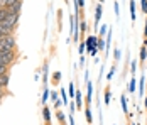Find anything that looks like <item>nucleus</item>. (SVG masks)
I'll use <instances>...</instances> for the list:
<instances>
[{
    "instance_id": "obj_31",
    "label": "nucleus",
    "mask_w": 147,
    "mask_h": 125,
    "mask_svg": "<svg viewBox=\"0 0 147 125\" xmlns=\"http://www.w3.org/2000/svg\"><path fill=\"white\" fill-rule=\"evenodd\" d=\"M132 125H135V124H132Z\"/></svg>"
},
{
    "instance_id": "obj_18",
    "label": "nucleus",
    "mask_w": 147,
    "mask_h": 125,
    "mask_svg": "<svg viewBox=\"0 0 147 125\" xmlns=\"http://www.w3.org/2000/svg\"><path fill=\"white\" fill-rule=\"evenodd\" d=\"M68 91H69V97H74V86L73 84H69V90Z\"/></svg>"
},
{
    "instance_id": "obj_12",
    "label": "nucleus",
    "mask_w": 147,
    "mask_h": 125,
    "mask_svg": "<svg viewBox=\"0 0 147 125\" xmlns=\"http://www.w3.org/2000/svg\"><path fill=\"white\" fill-rule=\"evenodd\" d=\"M146 57H147V49H146V46H142V49H140V61H146Z\"/></svg>"
},
{
    "instance_id": "obj_9",
    "label": "nucleus",
    "mask_w": 147,
    "mask_h": 125,
    "mask_svg": "<svg viewBox=\"0 0 147 125\" xmlns=\"http://www.w3.org/2000/svg\"><path fill=\"white\" fill-rule=\"evenodd\" d=\"M103 100H105L107 105L110 103V88H108V86H107V90H105V97H103Z\"/></svg>"
},
{
    "instance_id": "obj_29",
    "label": "nucleus",
    "mask_w": 147,
    "mask_h": 125,
    "mask_svg": "<svg viewBox=\"0 0 147 125\" xmlns=\"http://www.w3.org/2000/svg\"><path fill=\"white\" fill-rule=\"evenodd\" d=\"M146 46H147V37H146Z\"/></svg>"
},
{
    "instance_id": "obj_15",
    "label": "nucleus",
    "mask_w": 147,
    "mask_h": 125,
    "mask_svg": "<svg viewBox=\"0 0 147 125\" xmlns=\"http://www.w3.org/2000/svg\"><path fill=\"white\" fill-rule=\"evenodd\" d=\"M53 78H54V81H53V83H58L59 80H61V73H59V71H56V73H54V76H53Z\"/></svg>"
},
{
    "instance_id": "obj_11",
    "label": "nucleus",
    "mask_w": 147,
    "mask_h": 125,
    "mask_svg": "<svg viewBox=\"0 0 147 125\" xmlns=\"http://www.w3.org/2000/svg\"><path fill=\"white\" fill-rule=\"evenodd\" d=\"M135 86H137V83H135V78H132V80H130V83H129V90H130V93H134V91H135Z\"/></svg>"
},
{
    "instance_id": "obj_4",
    "label": "nucleus",
    "mask_w": 147,
    "mask_h": 125,
    "mask_svg": "<svg viewBox=\"0 0 147 125\" xmlns=\"http://www.w3.org/2000/svg\"><path fill=\"white\" fill-rule=\"evenodd\" d=\"M100 17H102V5L98 3V5H96V9H95V27L98 26V22H100Z\"/></svg>"
},
{
    "instance_id": "obj_19",
    "label": "nucleus",
    "mask_w": 147,
    "mask_h": 125,
    "mask_svg": "<svg viewBox=\"0 0 147 125\" xmlns=\"http://www.w3.org/2000/svg\"><path fill=\"white\" fill-rule=\"evenodd\" d=\"M61 95H63V101L66 103V101H68V98H66V91H64V88L61 90Z\"/></svg>"
},
{
    "instance_id": "obj_30",
    "label": "nucleus",
    "mask_w": 147,
    "mask_h": 125,
    "mask_svg": "<svg viewBox=\"0 0 147 125\" xmlns=\"http://www.w3.org/2000/svg\"><path fill=\"white\" fill-rule=\"evenodd\" d=\"M0 97H2V91H0Z\"/></svg>"
},
{
    "instance_id": "obj_16",
    "label": "nucleus",
    "mask_w": 147,
    "mask_h": 125,
    "mask_svg": "<svg viewBox=\"0 0 147 125\" xmlns=\"http://www.w3.org/2000/svg\"><path fill=\"white\" fill-rule=\"evenodd\" d=\"M85 49H86V42L83 41L81 44H80V54H83V51H85Z\"/></svg>"
},
{
    "instance_id": "obj_24",
    "label": "nucleus",
    "mask_w": 147,
    "mask_h": 125,
    "mask_svg": "<svg viewBox=\"0 0 147 125\" xmlns=\"http://www.w3.org/2000/svg\"><path fill=\"white\" fill-rule=\"evenodd\" d=\"M142 93H144V78L140 80V95H142Z\"/></svg>"
},
{
    "instance_id": "obj_1",
    "label": "nucleus",
    "mask_w": 147,
    "mask_h": 125,
    "mask_svg": "<svg viewBox=\"0 0 147 125\" xmlns=\"http://www.w3.org/2000/svg\"><path fill=\"white\" fill-rule=\"evenodd\" d=\"M15 41L10 34H5V36H0V51H9V49H14Z\"/></svg>"
},
{
    "instance_id": "obj_28",
    "label": "nucleus",
    "mask_w": 147,
    "mask_h": 125,
    "mask_svg": "<svg viewBox=\"0 0 147 125\" xmlns=\"http://www.w3.org/2000/svg\"><path fill=\"white\" fill-rule=\"evenodd\" d=\"M146 108H147V98H146Z\"/></svg>"
},
{
    "instance_id": "obj_13",
    "label": "nucleus",
    "mask_w": 147,
    "mask_h": 125,
    "mask_svg": "<svg viewBox=\"0 0 147 125\" xmlns=\"http://www.w3.org/2000/svg\"><path fill=\"white\" fill-rule=\"evenodd\" d=\"M120 100H122V110L125 111H129V108H127V100H125V97H120Z\"/></svg>"
},
{
    "instance_id": "obj_7",
    "label": "nucleus",
    "mask_w": 147,
    "mask_h": 125,
    "mask_svg": "<svg viewBox=\"0 0 147 125\" xmlns=\"http://www.w3.org/2000/svg\"><path fill=\"white\" fill-rule=\"evenodd\" d=\"M91 93H93V88H91V83L88 81V95H86V103H91Z\"/></svg>"
},
{
    "instance_id": "obj_2",
    "label": "nucleus",
    "mask_w": 147,
    "mask_h": 125,
    "mask_svg": "<svg viewBox=\"0 0 147 125\" xmlns=\"http://www.w3.org/2000/svg\"><path fill=\"white\" fill-rule=\"evenodd\" d=\"M17 19H19V14H10V15H7L2 22H0V26L3 29H7L9 32L12 30V27L15 26V22H17Z\"/></svg>"
},
{
    "instance_id": "obj_5",
    "label": "nucleus",
    "mask_w": 147,
    "mask_h": 125,
    "mask_svg": "<svg viewBox=\"0 0 147 125\" xmlns=\"http://www.w3.org/2000/svg\"><path fill=\"white\" fill-rule=\"evenodd\" d=\"M7 84H9V74L3 73V74H0V88H5Z\"/></svg>"
},
{
    "instance_id": "obj_14",
    "label": "nucleus",
    "mask_w": 147,
    "mask_h": 125,
    "mask_svg": "<svg viewBox=\"0 0 147 125\" xmlns=\"http://www.w3.org/2000/svg\"><path fill=\"white\" fill-rule=\"evenodd\" d=\"M56 117H58V120L61 122V124H64V113H63V111H58Z\"/></svg>"
},
{
    "instance_id": "obj_27",
    "label": "nucleus",
    "mask_w": 147,
    "mask_h": 125,
    "mask_svg": "<svg viewBox=\"0 0 147 125\" xmlns=\"http://www.w3.org/2000/svg\"><path fill=\"white\" fill-rule=\"evenodd\" d=\"M144 36L147 37V20H146V29H144Z\"/></svg>"
},
{
    "instance_id": "obj_26",
    "label": "nucleus",
    "mask_w": 147,
    "mask_h": 125,
    "mask_svg": "<svg viewBox=\"0 0 147 125\" xmlns=\"http://www.w3.org/2000/svg\"><path fill=\"white\" fill-rule=\"evenodd\" d=\"M47 95H49V91H44V97H42V100H44V101L47 100Z\"/></svg>"
},
{
    "instance_id": "obj_3",
    "label": "nucleus",
    "mask_w": 147,
    "mask_h": 125,
    "mask_svg": "<svg viewBox=\"0 0 147 125\" xmlns=\"http://www.w3.org/2000/svg\"><path fill=\"white\" fill-rule=\"evenodd\" d=\"M74 100H76V108L81 110V107H83V97H81V91H76V93H74Z\"/></svg>"
},
{
    "instance_id": "obj_8",
    "label": "nucleus",
    "mask_w": 147,
    "mask_h": 125,
    "mask_svg": "<svg viewBox=\"0 0 147 125\" xmlns=\"http://www.w3.org/2000/svg\"><path fill=\"white\" fill-rule=\"evenodd\" d=\"M130 17H132V20H135V2L130 0Z\"/></svg>"
},
{
    "instance_id": "obj_17",
    "label": "nucleus",
    "mask_w": 147,
    "mask_h": 125,
    "mask_svg": "<svg viewBox=\"0 0 147 125\" xmlns=\"http://www.w3.org/2000/svg\"><path fill=\"white\" fill-rule=\"evenodd\" d=\"M3 73H7V66L5 64H0V74H3Z\"/></svg>"
},
{
    "instance_id": "obj_22",
    "label": "nucleus",
    "mask_w": 147,
    "mask_h": 125,
    "mask_svg": "<svg viewBox=\"0 0 147 125\" xmlns=\"http://www.w3.org/2000/svg\"><path fill=\"white\" fill-rule=\"evenodd\" d=\"M142 10L147 14V0H144V2H142Z\"/></svg>"
},
{
    "instance_id": "obj_10",
    "label": "nucleus",
    "mask_w": 147,
    "mask_h": 125,
    "mask_svg": "<svg viewBox=\"0 0 147 125\" xmlns=\"http://www.w3.org/2000/svg\"><path fill=\"white\" fill-rule=\"evenodd\" d=\"M42 115H44V120L49 124V120H51V113H49V108H44L42 110Z\"/></svg>"
},
{
    "instance_id": "obj_25",
    "label": "nucleus",
    "mask_w": 147,
    "mask_h": 125,
    "mask_svg": "<svg viewBox=\"0 0 147 125\" xmlns=\"http://www.w3.org/2000/svg\"><path fill=\"white\" fill-rule=\"evenodd\" d=\"M115 59H120V49H115Z\"/></svg>"
},
{
    "instance_id": "obj_20",
    "label": "nucleus",
    "mask_w": 147,
    "mask_h": 125,
    "mask_svg": "<svg viewBox=\"0 0 147 125\" xmlns=\"http://www.w3.org/2000/svg\"><path fill=\"white\" fill-rule=\"evenodd\" d=\"M5 34H9V30H7V29H3L2 26H0V36H5Z\"/></svg>"
},
{
    "instance_id": "obj_21",
    "label": "nucleus",
    "mask_w": 147,
    "mask_h": 125,
    "mask_svg": "<svg viewBox=\"0 0 147 125\" xmlns=\"http://www.w3.org/2000/svg\"><path fill=\"white\" fill-rule=\"evenodd\" d=\"M105 32H107V24H105V26H102V29H100V37H102Z\"/></svg>"
},
{
    "instance_id": "obj_6",
    "label": "nucleus",
    "mask_w": 147,
    "mask_h": 125,
    "mask_svg": "<svg viewBox=\"0 0 147 125\" xmlns=\"http://www.w3.org/2000/svg\"><path fill=\"white\" fill-rule=\"evenodd\" d=\"M86 122H88V125H91V122H93V117H91V110H90V105L86 107Z\"/></svg>"
},
{
    "instance_id": "obj_23",
    "label": "nucleus",
    "mask_w": 147,
    "mask_h": 125,
    "mask_svg": "<svg viewBox=\"0 0 147 125\" xmlns=\"http://www.w3.org/2000/svg\"><path fill=\"white\" fill-rule=\"evenodd\" d=\"M85 30H86V22L81 20V32H85Z\"/></svg>"
}]
</instances>
